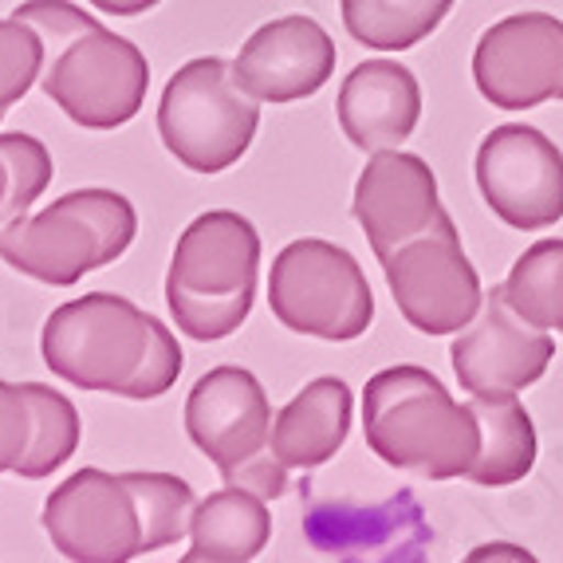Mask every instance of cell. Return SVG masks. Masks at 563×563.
Wrapping results in <instances>:
<instances>
[{
  "label": "cell",
  "mask_w": 563,
  "mask_h": 563,
  "mask_svg": "<svg viewBox=\"0 0 563 563\" xmlns=\"http://www.w3.org/2000/svg\"><path fill=\"white\" fill-rule=\"evenodd\" d=\"M122 481L131 485L134 505H139L142 520V555L158 552V548L178 544L181 536H189V520H194V488L174 473H122Z\"/></svg>",
  "instance_id": "cb8c5ba5"
},
{
  "label": "cell",
  "mask_w": 563,
  "mask_h": 563,
  "mask_svg": "<svg viewBox=\"0 0 563 563\" xmlns=\"http://www.w3.org/2000/svg\"><path fill=\"white\" fill-rule=\"evenodd\" d=\"M470 406L481 426V453L465 477L485 488L525 481L536 465V426L525 402L517 395H473Z\"/></svg>",
  "instance_id": "ffe728a7"
},
{
  "label": "cell",
  "mask_w": 563,
  "mask_h": 563,
  "mask_svg": "<svg viewBox=\"0 0 563 563\" xmlns=\"http://www.w3.org/2000/svg\"><path fill=\"white\" fill-rule=\"evenodd\" d=\"M477 186L505 225L520 233L548 229L563 217V154L536 126L508 122L481 142Z\"/></svg>",
  "instance_id": "30bf717a"
},
{
  "label": "cell",
  "mask_w": 563,
  "mask_h": 563,
  "mask_svg": "<svg viewBox=\"0 0 563 563\" xmlns=\"http://www.w3.org/2000/svg\"><path fill=\"white\" fill-rule=\"evenodd\" d=\"M32 402L24 395V383H0V473H16L20 457L32 442Z\"/></svg>",
  "instance_id": "83f0119b"
},
{
  "label": "cell",
  "mask_w": 563,
  "mask_h": 563,
  "mask_svg": "<svg viewBox=\"0 0 563 563\" xmlns=\"http://www.w3.org/2000/svg\"><path fill=\"white\" fill-rule=\"evenodd\" d=\"M0 162L9 169V194H4V206H0V225L12 221V217L29 213L32 201L52 186V154L40 139L32 134H0Z\"/></svg>",
  "instance_id": "d4e9b609"
},
{
  "label": "cell",
  "mask_w": 563,
  "mask_h": 563,
  "mask_svg": "<svg viewBox=\"0 0 563 563\" xmlns=\"http://www.w3.org/2000/svg\"><path fill=\"white\" fill-rule=\"evenodd\" d=\"M351 386L316 378L291 398L273 422V453L288 470H320L343 450L351 433Z\"/></svg>",
  "instance_id": "ac0fdd59"
},
{
  "label": "cell",
  "mask_w": 563,
  "mask_h": 563,
  "mask_svg": "<svg viewBox=\"0 0 563 563\" xmlns=\"http://www.w3.org/2000/svg\"><path fill=\"white\" fill-rule=\"evenodd\" d=\"M512 308L544 331H563V241H536L505 280Z\"/></svg>",
  "instance_id": "7402d4cb"
},
{
  "label": "cell",
  "mask_w": 563,
  "mask_h": 563,
  "mask_svg": "<svg viewBox=\"0 0 563 563\" xmlns=\"http://www.w3.org/2000/svg\"><path fill=\"white\" fill-rule=\"evenodd\" d=\"M339 4L351 36L378 52H406L422 44L453 9V0H339Z\"/></svg>",
  "instance_id": "44dd1931"
},
{
  "label": "cell",
  "mask_w": 563,
  "mask_h": 563,
  "mask_svg": "<svg viewBox=\"0 0 563 563\" xmlns=\"http://www.w3.org/2000/svg\"><path fill=\"white\" fill-rule=\"evenodd\" d=\"M261 273V236L233 209L201 213L178 236L166 276V303L178 331L198 343L225 339L249 320Z\"/></svg>",
  "instance_id": "3957f363"
},
{
  "label": "cell",
  "mask_w": 563,
  "mask_h": 563,
  "mask_svg": "<svg viewBox=\"0 0 563 563\" xmlns=\"http://www.w3.org/2000/svg\"><path fill=\"white\" fill-rule=\"evenodd\" d=\"M4 194H9V169L0 162V206H4Z\"/></svg>",
  "instance_id": "4dcf8cb0"
},
{
  "label": "cell",
  "mask_w": 563,
  "mask_h": 563,
  "mask_svg": "<svg viewBox=\"0 0 563 563\" xmlns=\"http://www.w3.org/2000/svg\"><path fill=\"white\" fill-rule=\"evenodd\" d=\"M473 79L497 111H532L563 99V20L517 12L481 32Z\"/></svg>",
  "instance_id": "8fae6325"
},
{
  "label": "cell",
  "mask_w": 563,
  "mask_h": 563,
  "mask_svg": "<svg viewBox=\"0 0 563 563\" xmlns=\"http://www.w3.org/2000/svg\"><path fill=\"white\" fill-rule=\"evenodd\" d=\"M146 343L151 316L114 291H87L84 300L56 308L40 335L52 375L99 395H122V386L139 371Z\"/></svg>",
  "instance_id": "ba28073f"
},
{
  "label": "cell",
  "mask_w": 563,
  "mask_h": 563,
  "mask_svg": "<svg viewBox=\"0 0 563 563\" xmlns=\"http://www.w3.org/2000/svg\"><path fill=\"white\" fill-rule=\"evenodd\" d=\"M44 528L76 563H126L142 555V520L131 485L103 470H79L47 497Z\"/></svg>",
  "instance_id": "7c38bea8"
},
{
  "label": "cell",
  "mask_w": 563,
  "mask_h": 563,
  "mask_svg": "<svg viewBox=\"0 0 563 563\" xmlns=\"http://www.w3.org/2000/svg\"><path fill=\"white\" fill-rule=\"evenodd\" d=\"M91 4L107 16H139V12L154 9L158 0H91Z\"/></svg>",
  "instance_id": "f1b7e54d"
},
{
  "label": "cell",
  "mask_w": 563,
  "mask_h": 563,
  "mask_svg": "<svg viewBox=\"0 0 563 563\" xmlns=\"http://www.w3.org/2000/svg\"><path fill=\"white\" fill-rule=\"evenodd\" d=\"M485 555H512V560H532V555L520 552V548H477V552H473V560H485Z\"/></svg>",
  "instance_id": "f546056e"
},
{
  "label": "cell",
  "mask_w": 563,
  "mask_h": 563,
  "mask_svg": "<svg viewBox=\"0 0 563 563\" xmlns=\"http://www.w3.org/2000/svg\"><path fill=\"white\" fill-rule=\"evenodd\" d=\"M363 433L390 470L430 481H453L473 470L481 426L473 406H461L442 378L422 366L378 371L363 390Z\"/></svg>",
  "instance_id": "7a4b0ae2"
},
{
  "label": "cell",
  "mask_w": 563,
  "mask_h": 563,
  "mask_svg": "<svg viewBox=\"0 0 563 563\" xmlns=\"http://www.w3.org/2000/svg\"><path fill=\"white\" fill-rule=\"evenodd\" d=\"M268 500L249 488L225 485L209 493L189 520L186 563H244L256 560L273 536Z\"/></svg>",
  "instance_id": "d6986e66"
},
{
  "label": "cell",
  "mask_w": 563,
  "mask_h": 563,
  "mask_svg": "<svg viewBox=\"0 0 563 563\" xmlns=\"http://www.w3.org/2000/svg\"><path fill=\"white\" fill-rule=\"evenodd\" d=\"M139 233V213L114 189H76L44 213H20L0 225V261L52 288L84 280L119 261Z\"/></svg>",
  "instance_id": "277c9868"
},
{
  "label": "cell",
  "mask_w": 563,
  "mask_h": 563,
  "mask_svg": "<svg viewBox=\"0 0 563 563\" xmlns=\"http://www.w3.org/2000/svg\"><path fill=\"white\" fill-rule=\"evenodd\" d=\"M339 126L366 154L398 151L422 119V87L395 59H366L339 87Z\"/></svg>",
  "instance_id": "e0dca14e"
},
{
  "label": "cell",
  "mask_w": 563,
  "mask_h": 563,
  "mask_svg": "<svg viewBox=\"0 0 563 563\" xmlns=\"http://www.w3.org/2000/svg\"><path fill=\"white\" fill-rule=\"evenodd\" d=\"M273 406L253 371L217 366L186 398V433L221 481L276 500L288 493V465L273 453Z\"/></svg>",
  "instance_id": "5b68a950"
},
{
  "label": "cell",
  "mask_w": 563,
  "mask_h": 563,
  "mask_svg": "<svg viewBox=\"0 0 563 563\" xmlns=\"http://www.w3.org/2000/svg\"><path fill=\"white\" fill-rule=\"evenodd\" d=\"M351 209L378 261L390 256L398 244L430 229L433 217L442 213L430 162L406 151H378L366 162Z\"/></svg>",
  "instance_id": "2e32d148"
},
{
  "label": "cell",
  "mask_w": 563,
  "mask_h": 563,
  "mask_svg": "<svg viewBox=\"0 0 563 563\" xmlns=\"http://www.w3.org/2000/svg\"><path fill=\"white\" fill-rule=\"evenodd\" d=\"M12 16L29 20L44 40L40 87L71 122L114 131L142 111L151 64L126 36H114L67 0H24Z\"/></svg>",
  "instance_id": "6da1fadb"
},
{
  "label": "cell",
  "mask_w": 563,
  "mask_h": 563,
  "mask_svg": "<svg viewBox=\"0 0 563 563\" xmlns=\"http://www.w3.org/2000/svg\"><path fill=\"white\" fill-rule=\"evenodd\" d=\"M308 540L331 560H383V563H422L430 555L433 532L422 505L410 488H398L383 505H311Z\"/></svg>",
  "instance_id": "5bb4252c"
},
{
  "label": "cell",
  "mask_w": 563,
  "mask_h": 563,
  "mask_svg": "<svg viewBox=\"0 0 563 563\" xmlns=\"http://www.w3.org/2000/svg\"><path fill=\"white\" fill-rule=\"evenodd\" d=\"M24 395L32 402V442H29V453L20 457L16 473L24 481H40L47 473H56L79 445V413L76 406L67 402L59 390L44 383H24Z\"/></svg>",
  "instance_id": "603a6c76"
},
{
  "label": "cell",
  "mask_w": 563,
  "mask_h": 563,
  "mask_svg": "<svg viewBox=\"0 0 563 563\" xmlns=\"http://www.w3.org/2000/svg\"><path fill=\"white\" fill-rule=\"evenodd\" d=\"M273 316L296 335L351 343L375 320V296L358 261L320 236L291 241L268 276Z\"/></svg>",
  "instance_id": "52a82bcc"
},
{
  "label": "cell",
  "mask_w": 563,
  "mask_h": 563,
  "mask_svg": "<svg viewBox=\"0 0 563 563\" xmlns=\"http://www.w3.org/2000/svg\"><path fill=\"white\" fill-rule=\"evenodd\" d=\"M386 288L395 296L402 320L422 335H453L477 320L481 276L461 253V236L453 217L438 213L433 225L402 241L390 256H383Z\"/></svg>",
  "instance_id": "9c48e42d"
},
{
  "label": "cell",
  "mask_w": 563,
  "mask_h": 563,
  "mask_svg": "<svg viewBox=\"0 0 563 563\" xmlns=\"http://www.w3.org/2000/svg\"><path fill=\"white\" fill-rule=\"evenodd\" d=\"M261 126V107L241 91L233 64L221 56L189 59L174 71L158 103L166 151L194 174H221L244 158Z\"/></svg>",
  "instance_id": "8992f818"
},
{
  "label": "cell",
  "mask_w": 563,
  "mask_h": 563,
  "mask_svg": "<svg viewBox=\"0 0 563 563\" xmlns=\"http://www.w3.org/2000/svg\"><path fill=\"white\" fill-rule=\"evenodd\" d=\"M552 355V335L512 308L505 284L488 291L477 320L453 339L450 351L457 383L470 395H517L544 378Z\"/></svg>",
  "instance_id": "4fadbf2b"
},
{
  "label": "cell",
  "mask_w": 563,
  "mask_h": 563,
  "mask_svg": "<svg viewBox=\"0 0 563 563\" xmlns=\"http://www.w3.org/2000/svg\"><path fill=\"white\" fill-rule=\"evenodd\" d=\"M178 375H181L178 339L169 335L166 323L151 316V343H146V351H142V363L131 375V383L122 386V398H139V402L158 398V395H166L169 386L178 383Z\"/></svg>",
  "instance_id": "4316f807"
},
{
  "label": "cell",
  "mask_w": 563,
  "mask_h": 563,
  "mask_svg": "<svg viewBox=\"0 0 563 563\" xmlns=\"http://www.w3.org/2000/svg\"><path fill=\"white\" fill-rule=\"evenodd\" d=\"M44 76V40L29 20H0V119Z\"/></svg>",
  "instance_id": "484cf974"
},
{
  "label": "cell",
  "mask_w": 563,
  "mask_h": 563,
  "mask_svg": "<svg viewBox=\"0 0 563 563\" xmlns=\"http://www.w3.org/2000/svg\"><path fill=\"white\" fill-rule=\"evenodd\" d=\"M233 76L256 103L311 99L335 76V44L311 16H280L244 40Z\"/></svg>",
  "instance_id": "9a60e30c"
}]
</instances>
